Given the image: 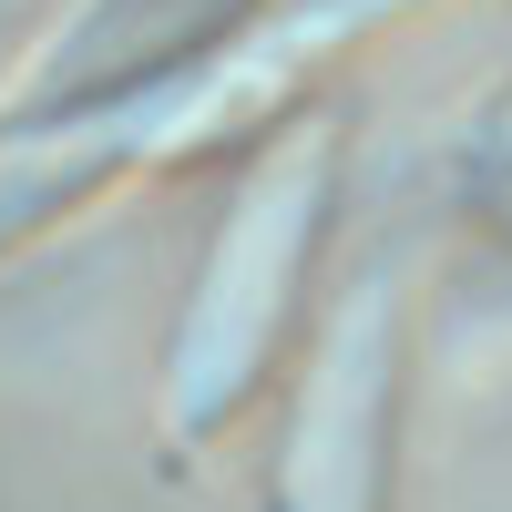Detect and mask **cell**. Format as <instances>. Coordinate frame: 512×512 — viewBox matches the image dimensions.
Listing matches in <instances>:
<instances>
[{
	"mask_svg": "<svg viewBox=\"0 0 512 512\" xmlns=\"http://www.w3.org/2000/svg\"><path fill=\"white\" fill-rule=\"evenodd\" d=\"M328 205H338V134L328 123H287L277 144H256V164L236 175L216 236H205V267L185 287V308H175L164 369H154L164 431L205 441L267 390L287 328L308 308Z\"/></svg>",
	"mask_w": 512,
	"mask_h": 512,
	"instance_id": "1",
	"label": "cell"
},
{
	"mask_svg": "<svg viewBox=\"0 0 512 512\" xmlns=\"http://www.w3.org/2000/svg\"><path fill=\"white\" fill-rule=\"evenodd\" d=\"M390 451H400V297L369 267L308 328L267 512H390Z\"/></svg>",
	"mask_w": 512,
	"mask_h": 512,
	"instance_id": "2",
	"label": "cell"
}]
</instances>
